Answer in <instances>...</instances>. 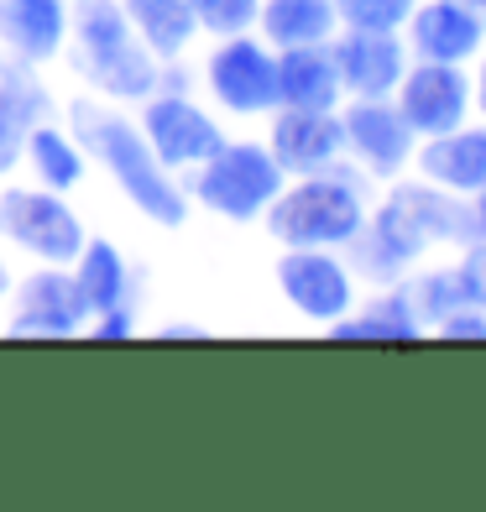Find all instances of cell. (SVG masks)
<instances>
[{"instance_id": "obj_1", "label": "cell", "mask_w": 486, "mask_h": 512, "mask_svg": "<svg viewBox=\"0 0 486 512\" xmlns=\"http://www.w3.org/2000/svg\"><path fill=\"white\" fill-rule=\"evenodd\" d=\"M63 126L74 131V142L84 147V157L115 183L136 215L157 230H183L189 225V189L183 178L152 152L147 131L136 126V115L126 105H110L100 95H74L63 105Z\"/></svg>"}, {"instance_id": "obj_2", "label": "cell", "mask_w": 486, "mask_h": 512, "mask_svg": "<svg viewBox=\"0 0 486 512\" xmlns=\"http://www.w3.org/2000/svg\"><path fill=\"white\" fill-rule=\"evenodd\" d=\"M63 58L89 95H100L110 105H126V110L142 105L162 79V63L142 48V37L131 32L121 0H84V6H74Z\"/></svg>"}, {"instance_id": "obj_3", "label": "cell", "mask_w": 486, "mask_h": 512, "mask_svg": "<svg viewBox=\"0 0 486 512\" xmlns=\"http://www.w3.org/2000/svg\"><path fill=\"white\" fill-rule=\"evenodd\" d=\"M366 209H372V189H366L361 168H319V173H298L283 183V194L267 204L262 230L277 246H324V251H345V241L361 230Z\"/></svg>"}, {"instance_id": "obj_4", "label": "cell", "mask_w": 486, "mask_h": 512, "mask_svg": "<svg viewBox=\"0 0 486 512\" xmlns=\"http://www.w3.org/2000/svg\"><path fill=\"white\" fill-rule=\"evenodd\" d=\"M288 173L277 168V157L267 152V142H251V136H236L199 162V168L183 173V189H189V204H204L210 215L230 220V225H251L267 215V204L283 194Z\"/></svg>"}, {"instance_id": "obj_5", "label": "cell", "mask_w": 486, "mask_h": 512, "mask_svg": "<svg viewBox=\"0 0 486 512\" xmlns=\"http://www.w3.org/2000/svg\"><path fill=\"white\" fill-rule=\"evenodd\" d=\"M0 241L32 262L68 267L84 246V220L68 194H53L42 183H11L0 189Z\"/></svg>"}, {"instance_id": "obj_6", "label": "cell", "mask_w": 486, "mask_h": 512, "mask_svg": "<svg viewBox=\"0 0 486 512\" xmlns=\"http://www.w3.org/2000/svg\"><path fill=\"white\" fill-rule=\"evenodd\" d=\"M272 288L298 319L319 324V330H330L335 319H345L361 298L351 262L340 251H324V246H283L272 262Z\"/></svg>"}, {"instance_id": "obj_7", "label": "cell", "mask_w": 486, "mask_h": 512, "mask_svg": "<svg viewBox=\"0 0 486 512\" xmlns=\"http://www.w3.org/2000/svg\"><path fill=\"white\" fill-rule=\"evenodd\" d=\"M199 79L210 89V100L236 121H267L277 110V48L257 32L215 37Z\"/></svg>"}, {"instance_id": "obj_8", "label": "cell", "mask_w": 486, "mask_h": 512, "mask_svg": "<svg viewBox=\"0 0 486 512\" xmlns=\"http://www.w3.org/2000/svg\"><path fill=\"white\" fill-rule=\"evenodd\" d=\"M136 126L147 131L152 152L168 162L178 178L189 168H199V162L225 142V126L194 100V89H152V95L136 105Z\"/></svg>"}, {"instance_id": "obj_9", "label": "cell", "mask_w": 486, "mask_h": 512, "mask_svg": "<svg viewBox=\"0 0 486 512\" xmlns=\"http://www.w3.org/2000/svg\"><path fill=\"white\" fill-rule=\"evenodd\" d=\"M340 131H345V162L361 168L366 183H392L413 168L419 136L392 100H345Z\"/></svg>"}, {"instance_id": "obj_10", "label": "cell", "mask_w": 486, "mask_h": 512, "mask_svg": "<svg viewBox=\"0 0 486 512\" xmlns=\"http://www.w3.org/2000/svg\"><path fill=\"white\" fill-rule=\"evenodd\" d=\"M84 298L74 272L58 262H37V272L16 277L6 298V335H32V340H74L84 335Z\"/></svg>"}, {"instance_id": "obj_11", "label": "cell", "mask_w": 486, "mask_h": 512, "mask_svg": "<svg viewBox=\"0 0 486 512\" xmlns=\"http://www.w3.org/2000/svg\"><path fill=\"white\" fill-rule=\"evenodd\" d=\"M392 105L403 110V121L413 126V136H445L455 126H466L476 115L471 100V68L466 63H429L413 58L403 84L392 89Z\"/></svg>"}, {"instance_id": "obj_12", "label": "cell", "mask_w": 486, "mask_h": 512, "mask_svg": "<svg viewBox=\"0 0 486 512\" xmlns=\"http://www.w3.org/2000/svg\"><path fill=\"white\" fill-rule=\"evenodd\" d=\"M340 256L351 262L356 283H366V288H398L413 267H424L429 251H424L419 236H413V225L392 209V199L377 194L372 209H366V220H361V230L345 241Z\"/></svg>"}, {"instance_id": "obj_13", "label": "cell", "mask_w": 486, "mask_h": 512, "mask_svg": "<svg viewBox=\"0 0 486 512\" xmlns=\"http://www.w3.org/2000/svg\"><path fill=\"white\" fill-rule=\"evenodd\" d=\"M330 53H335V68H340L345 100H392V89L403 84L408 63H413L403 32H356V27H340L330 37Z\"/></svg>"}, {"instance_id": "obj_14", "label": "cell", "mask_w": 486, "mask_h": 512, "mask_svg": "<svg viewBox=\"0 0 486 512\" xmlns=\"http://www.w3.org/2000/svg\"><path fill=\"white\" fill-rule=\"evenodd\" d=\"M403 42L429 63H476L486 53V16L466 0H413L403 21Z\"/></svg>"}, {"instance_id": "obj_15", "label": "cell", "mask_w": 486, "mask_h": 512, "mask_svg": "<svg viewBox=\"0 0 486 512\" xmlns=\"http://www.w3.org/2000/svg\"><path fill=\"white\" fill-rule=\"evenodd\" d=\"M267 152L277 157V168L288 178L298 173H319L345 162V131H340V110H298V105H277L267 115Z\"/></svg>"}, {"instance_id": "obj_16", "label": "cell", "mask_w": 486, "mask_h": 512, "mask_svg": "<svg viewBox=\"0 0 486 512\" xmlns=\"http://www.w3.org/2000/svg\"><path fill=\"white\" fill-rule=\"evenodd\" d=\"M382 194L392 199V209L413 225V236L424 241V251H460L466 241H476V220H471V199H460L450 189H439L429 178H392L382 183Z\"/></svg>"}, {"instance_id": "obj_17", "label": "cell", "mask_w": 486, "mask_h": 512, "mask_svg": "<svg viewBox=\"0 0 486 512\" xmlns=\"http://www.w3.org/2000/svg\"><path fill=\"white\" fill-rule=\"evenodd\" d=\"M413 168L419 178L439 183L460 199H471L486 189V121H466L445 136H424L419 152H413Z\"/></svg>"}, {"instance_id": "obj_18", "label": "cell", "mask_w": 486, "mask_h": 512, "mask_svg": "<svg viewBox=\"0 0 486 512\" xmlns=\"http://www.w3.org/2000/svg\"><path fill=\"white\" fill-rule=\"evenodd\" d=\"M68 16L63 0H0V48L37 68L53 63L68 48Z\"/></svg>"}, {"instance_id": "obj_19", "label": "cell", "mask_w": 486, "mask_h": 512, "mask_svg": "<svg viewBox=\"0 0 486 512\" xmlns=\"http://www.w3.org/2000/svg\"><path fill=\"white\" fill-rule=\"evenodd\" d=\"M277 105L298 110H340L345 84L330 42H304V48H277Z\"/></svg>"}, {"instance_id": "obj_20", "label": "cell", "mask_w": 486, "mask_h": 512, "mask_svg": "<svg viewBox=\"0 0 486 512\" xmlns=\"http://www.w3.org/2000/svg\"><path fill=\"white\" fill-rule=\"evenodd\" d=\"M335 340H377V345H408L424 340V319L413 314L403 283L398 288H372V298H356V309L330 324Z\"/></svg>"}, {"instance_id": "obj_21", "label": "cell", "mask_w": 486, "mask_h": 512, "mask_svg": "<svg viewBox=\"0 0 486 512\" xmlns=\"http://www.w3.org/2000/svg\"><path fill=\"white\" fill-rule=\"evenodd\" d=\"M21 168H27L42 189H53V194H74L84 189V173H89V157L84 147L74 142V131L58 126L53 115L48 121H37L27 126V147H21Z\"/></svg>"}, {"instance_id": "obj_22", "label": "cell", "mask_w": 486, "mask_h": 512, "mask_svg": "<svg viewBox=\"0 0 486 512\" xmlns=\"http://www.w3.org/2000/svg\"><path fill=\"white\" fill-rule=\"evenodd\" d=\"M121 11L157 63L189 58V48L199 42V21L189 11V0H121Z\"/></svg>"}, {"instance_id": "obj_23", "label": "cell", "mask_w": 486, "mask_h": 512, "mask_svg": "<svg viewBox=\"0 0 486 512\" xmlns=\"http://www.w3.org/2000/svg\"><path fill=\"white\" fill-rule=\"evenodd\" d=\"M68 272H74L79 298H84L89 314L110 309V304H131V256L110 236H84V246H79L74 262H68Z\"/></svg>"}, {"instance_id": "obj_24", "label": "cell", "mask_w": 486, "mask_h": 512, "mask_svg": "<svg viewBox=\"0 0 486 512\" xmlns=\"http://www.w3.org/2000/svg\"><path fill=\"white\" fill-rule=\"evenodd\" d=\"M340 32L335 0H262L257 37L272 48H304V42H330Z\"/></svg>"}, {"instance_id": "obj_25", "label": "cell", "mask_w": 486, "mask_h": 512, "mask_svg": "<svg viewBox=\"0 0 486 512\" xmlns=\"http://www.w3.org/2000/svg\"><path fill=\"white\" fill-rule=\"evenodd\" d=\"M403 293H408V304L413 314L424 319V330L434 335L439 324H445L455 309H466L471 304V293H466V277H460L455 262H434V267H413L403 277Z\"/></svg>"}, {"instance_id": "obj_26", "label": "cell", "mask_w": 486, "mask_h": 512, "mask_svg": "<svg viewBox=\"0 0 486 512\" xmlns=\"http://www.w3.org/2000/svg\"><path fill=\"white\" fill-rule=\"evenodd\" d=\"M0 115L16 126H37L53 115V89L42 79V68L6 48H0Z\"/></svg>"}, {"instance_id": "obj_27", "label": "cell", "mask_w": 486, "mask_h": 512, "mask_svg": "<svg viewBox=\"0 0 486 512\" xmlns=\"http://www.w3.org/2000/svg\"><path fill=\"white\" fill-rule=\"evenodd\" d=\"M189 11L199 21V37H236V32H257L262 0H189Z\"/></svg>"}, {"instance_id": "obj_28", "label": "cell", "mask_w": 486, "mask_h": 512, "mask_svg": "<svg viewBox=\"0 0 486 512\" xmlns=\"http://www.w3.org/2000/svg\"><path fill=\"white\" fill-rule=\"evenodd\" d=\"M408 11L413 0H335L340 27H356V32H403Z\"/></svg>"}, {"instance_id": "obj_29", "label": "cell", "mask_w": 486, "mask_h": 512, "mask_svg": "<svg viewBox=\"0 0 486 512\" xmlns=\"http://www.w3.org/2000/svg\"><path fill=\"white\" fill-rule=\"evenodd\" d=\"M84 335H89V340H131V335H136V309H131V304L95 309V314L84 319Z\"/></svg>"}, {"instance_id": "obj_30", "label": "cell", "mask_w": 486, "mask_h": 512, "mask_svg": "<svg viewBox=\"0 0 486 512\" xmlns=\"http://www.w3.org/2000/svg\"><path fill=\"white\" fill-rule=\"evenodd\" d=\"M455 267H460V277H466L471 304H476V309H486V241L476 236V241L460 246V251H455Z\"/></svg>"}, {"instance_id": "obj_31", "label": "cell", "mask_w": 486, "mask_h": 512, "mask_svg": "<svg viewBox=\"0 0 486 512\" xmlns=\"http://www.w3.org/2000/svg\"><path fill=\"white\" fill-rule=\"evenodd\" d=\"M434 335H439V340H486V309H476V304L455 309Z\"/></svg>"}, {"instance_id": "obj_32", "label": "cell", "mask_w": 486, "mask_h": 512, "mask_svg": "<svg viewBox=\"0 0 486 512\" xmlns=\"http://www.w3.org/2000/svg\"><path fill=\"white\" fill-rule=\"evenodd\" d=\"M21 147H27V126H16L0 115V178H11L21 168Z\"/></svg>"}, {"instance_id": "obj_33", "label": "cell", "mask_w": 486, "mask_h": 512, "mask_svg": "<svg viewBox=\"0 0 486 512\" xmlns=\"http://www.w3.org/2000/svg\"><path fill=\"white\" fill-rule=\"evenodd\" d=\"M471 100H476V115L486 121V53L471 63Z\"/></svg>"}, {"instance_id": "obj_34", "label": "cell", "mask_w": 486, "mask_h": 512, "mask_svg": "<svg viewBox=\"0 0 486 512\" xmlns=\"http://www.w3.org/2000/svg\"><path fill=\"white\" fill-rule=\"evenodd\" d=\"M471 220H476V236L486 241V189H481V194H471Z\"/></svg>"}, {"instance_id": "obj_35", "label": "cell", "mask_w": 486, "mask_h": 512, "mask_svg": "<svg viewBox=\"0 0 486 512\" xmlns=\"http://www.w3.org/2000/svg\"><path fill=\"white\" fill-rule=\"evenodd\" d=\"M11 283H16V272H11L6 256H0V309H6V298H11Z\"/></svg>"}, {"instance_id": "obj_36", "label": "cell", "mask_w": 486, "mask_h": 512, "mask_svg": "<svg viewBox=\"0 0 486 512\" xmlns=\"http://www.w3.org/2000/svg\"><path fill=\"white\" fill-rule=\"evenodd\" d=\"M162 335H204L199 324H162Z\"/></svg>"}, {"instance_id": "obj_37", "label": "cell", "mask_w": 486, "mask_h": 512, "mask_svg": "<svg viewBox=\"0 0 486 512\" xmlns=\"http://www.w3.org/2000/svg\"><path fill=\"white\" fill-rule=\"evenodd\" d=\"M466 6H476V11H481V16H486V0H466Z\"/></svg>"}, {"instance_id": "obj_38", "label": "cell", "mask_w": 486, "mask_h": 512, "mask_svg": "<svg viewBox=\"0 0 486 512\" xmlns=\"http://www.w3.org/2000/svg\"><path fill=\"white\" fill-rule=\"evenodd\" d=\"M63 6H68V11H74V6H84V0H63Z\"/></svg>"}]
</instances>
